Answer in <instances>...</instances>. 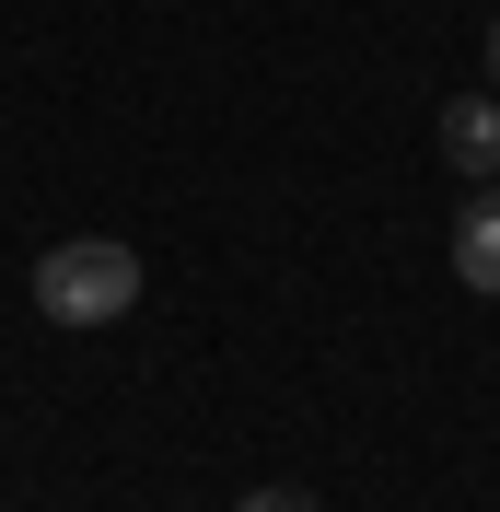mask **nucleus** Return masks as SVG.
<instances>
[{"label": "nucleus", "instance_id": "obj_1", "mask_svg": "<svg viewBox=\"0 0 500 512\" xmlns=\"http://www.w3.org/2000/svg\"><path fill=\"white\" fill-rule=\"evenodd\" d=\"M140 303V256L105 245V233H70V245L35 256V315L47 326H117Z\"/></svg>", "mask_w": 500, "mask_h": 512}, {"label": "nucleus", "instance_id": "obj_2", "mask_svg": "<svg viewBox=\"0 0 500 512\" xmlns=\"http://www.w3.org/2000/svg\"><path fill=\"white\" fill-rule=\"evenodd\" d=\"M454 280H466L477 303H500V187L454 210Z\"/></svg>", "mask_w": 500, "mask_h": 512}, {"label": "nucleus", "instance_id": "obj_3", "mask_svg": "<svg viewBox=\"0 0 500 512\" xmlns=\"http://www.w3.org/2000/svg\"><path fill=\"white\" fill-rule=\"evenodd\" d=\"M442 152L466 175H500V94H454L442 105Z\"/></svg>", "mask_w": 500, "mask_h": 512}, {"label": "nucleus", "instance_id": "obj_4", "mask_svg": "<svg viewBox=\"0 0 500 512\" xmlns=\"http://www.w3.org/2000/svg\"><path fill=\"white\" fill-rule=\"evenodd\" d=\"M233 512H314V501H303V489H245Z\"/></svg>", "mask_w": 500, "mask_h": 512}, {"label": "nucleus", "instance_id": "obj_5", "mask_svg": "<svg viewBox=\"0 0 500 512\" xmlns=\"http://www.w3.org/2000/svg\"><path fill=\"white\" fill-rule=\"evenodd\" d=\"M489 94H500V24H489Z\"/></svg>", "mask_w": 500, "mask_h": 512}]
</instances>
